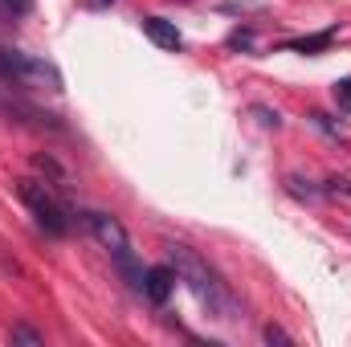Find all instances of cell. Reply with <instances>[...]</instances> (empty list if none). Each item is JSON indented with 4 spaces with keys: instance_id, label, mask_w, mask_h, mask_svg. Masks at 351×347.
<instances>
[{
    "instance_id": "obj_8",
    "label": "cell",
    "mask_w": 351,
    "mask_h": 347,
    "mask_svg": "<svg viewBox=\"0 0 351 347\" xmlns=\"http://www.w3.org/2000/svg\"><path fill=\"white\" fill-rule=\"evenodd\" d=\"M114 261H119L123 278L131 282V290H139V294H143V274H147V270H139V261L131 258V246H127V250H119V254H114Z\"/></svg>"
},
{
    "instance_id": "obj_9",
    "label": "cell",
    "mask_w": 351,
    "mask_h": 347,
    "mask_svg": "<svg viewBox=\"0 0 351 347\" xmlns=\"http://www.w3.org/2000/svg\"><path fill=\"white\" fill-rule=\"evenodd\" d=\"M12 344H25V347H41V344H45V335L21 323V327H12Z\"/></svg>"
},
{
    "instance_id": "obj_11",
    "label": "cell",
    "mask_w": 351,
    "mask_h": 347,
    "mask_svg": "<svg viewBox=\"0 0 351 347\" xmlns=\"http://www.w3.org/2000/svg\"><path fill=\"white\" fill-rule=\"evenodd\" d=\"M225 45H229V49H254V29H250V25H245V29H233Z\"/></svg>"
},
{
    "instance_id": "obj_10",
    "label": "cell",
    "mask_w": 351,
    "mask_h": 347,
    "mask_svg": "<svg viewBox=\"0 0 351 347\" xmlns=\"http://www.w3.org/2000/svg\"><path fill=\"white\" fill-rule=\"evenodd\" d=\"M33 8V0H0V16L4 21H16V16H25Z\"/></svg>"
},
{
    "instance_id": "obj_14",
    "label": "cell",
    "mask_w": 351,
    "mask_h": 347,
    "mask_svg": "<svg viewBox=\"0 0 351 347\" xmlns=\"http://www.w3.org/2000/svg\"><path fill=\"white\" fill-rule=\"evenodd\" d=\"M262 335H265V344H294V339H290V335H286V331H282V327H274V323H269V327H265Z\"/></svg>"
},
{
    "instance_id": "obj_16",
    "label": "cell",
    "mask_w": 351,
    "mask_h": 347,
    "mask_svg": "<svg viewBox=\"0 0 351 347\" xmlns=\"http://www.w3.org/2000/svg\"><path fill=\"white\" fill-rule=\"evenodd\" d=\"M90 4H94V8H106V4H114V0H90Z\"/></svg>"
},
{
    "instance_id": "obj_15",
    "label": "cell",
    "mask_w": 351,
    "mask_h": 347,
    "mask_svg": "<svg viewBox=\"0 0 351 347\" xmlns=\"http://www.w3.org/2000/svg\"><path fill=\"white\" fill-rule=\"evenodd\" d=\"M327 192H335V196L343 192V196H351V180H331V184H327Z\"/></svg>"
},
{
    "instance_id": "obj_13",
    "label": "cell",
    "mask_w": 351,
    "mask_h": 347,
    "mask_svg": "<svg viewBox=\"0 0 351 347\" xmlns=\"http://www.w3.org/2000/svg\"><path fill=\"white\" fill-rule=\"evenodd\" d=\"M254 115H258V123H262V127H274V131L282 127V119H278V110H269V106H254Z\"/></svg>"
},
{
    "instance_id": "obj_3",
    "label": "cell",
    "mask_w": 351,
    "mask_h": 347,
    "mask_svg": "<svg viewBox=\"0 0 351 347\" xmlns=\"http://www.w3.org/2000/svg\"><path fill=\"white\" fill-rule=\"evenodd\" d=\"M0 78L8 82H21V86H45V90H62V74L58 66L41 62V58H29L21 49H0Z\"/></svg>"
},
{
    "instance_id": "obj_4",
    "label": "cell",
    "mask_w": 351,
    "mask_h": 347,
    "mask_svg": "<svg viewBox=\"0 0 351 347\" xmlns=\"http://www.w3.org/2000/svg\"><path fill=\"white\" fill-rule=\"evenodd\" d=\"M82 225L94 233V241L102 250H110V254L127 250V229L119 225V217H110V213H82Z\"/></svg>"
},
{
    "instance_id": "obj_5",
    "label": "cell",
    "mask_w": 351,
    "mask_h": 347,
    "mask_svg": "<svg viewBox=\"0 0 351 347\" xmlns=\"http://www.w3.org/2000/svg\"><path fill=\"white\" fill-rule=\"evenodd\" d=\"M176 270H172V261L168 265H152L147 274H143V294L156 302V307H164L168 298H172V290H176Z\"/></svg>"
},
{
    "instance_id": "obj_6",
    "label": "cell",
    "mask_w": 351,
    "mask_h": 347,
    "mask_svg": "<svg viewBox=\"0 0 351 347\" xmlns=\"http://www.w3.org/2000/svg\"><path fill=\"white\" fill-rule=\"evenodd\" d=\"M143 33H147L160 49H180V45H184L180 29H176L172 21H164V16H143Z\"/></svg>"
},
{
    "instance_id": "obj_12",
    "label": "cell",
    "mask_w": 351,
    "mask_h": 347,
    "mask_svg": "<svg viewBox=\"0 0 351 347\" xmlns=\"http://www.w3.org/2000/svg\"><path fill=\"white\" fill-rule=\"evenodd\" d=\"M331 94H335V106H339L343 115H351V78L335 82V86H331Z\"/></svg>"
},
{
    "instance_id": "obj_1",
    "label": "cell",
    "mask_w": 351,
    "mask_h": 347,
    "mask_svg": "<svg viewBox=\"0 0 351 347\" xmlns=\"http://www.w3.org/2000/svg\"><path fill=\"white\" fill-rule=\"evenodd\" d=\"M168 258L180 282H188V290L200 298V307L213 315V319H237V298L229 294V286L217 278V270L200 258L196 250L188 246H168Z\"/></svg>"
},
{
    "instance_id": "obj_7",
    "label": "cell",
    "mask_w": 351,
    "mask_h": 347,
    "mask_svg": "<svg viewBox=\"0 0 351 347\" xmlns=\"http://www.w3.org/2000/svg\"><path fill=\"white\" fill-rule=\"evenodd\" d=\"M335 45V29H323V33H311V37H290L282 41V49L290 53H327Z\"/></svg>"
},
{
    "instance_id": "obj_2",
    "label": "cell",
    "mask_w": 351,
    "mask_h": 347,
    "mask_svg": "<svg viewBox=\"0 0 351 347\" xmlns=\"http://www.w3.org/2000/svg\"><path fill=\"white\" fill-rule=\"evenodd\" d=\"M16 192H21L25 208L33 213V221H37L41 233H49V237H66L70 233V208L49 192V184L25 176V180H16Z\"/></svg>"
}]
</instances>
